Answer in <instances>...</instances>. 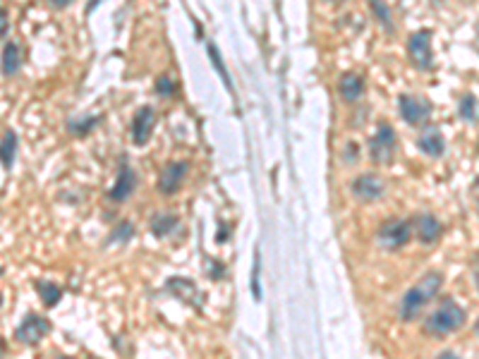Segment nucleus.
Masks as SVG:
<instances>
[{"instance_id": "f257e3e1", "label": "nucleus", "mask_w": 479, "mask_h": 359, "mask_svg": "<svg viewBox=\"0 0 479 359\" xmlns=\"http://www.w3.org/2000/svg\"><path fill=\"white\" fill-rule=\"evenodd\" d=\"M441 285H444V275L439 270H429V273L422 275V280L417 285H412L405 292V297L400 302V319L402 321H415L422 314L429 302L436 297Z\"/></svg>"}, {"instance_id": "f03ea898", "label": "nucleus", "mask_w": 479, "mask_h": 359, "mask_svg": "<svg viewBox=\"0 0 479 359\" xmlns=\"http://www.w3.org/2000/svg\"><path fill=\"white\" fill-rule=\"evenodd\" d=\"M465 326V309L453 300H444L424 321V333L434 338H446L449 333Z\"/></svg>"}, {"instance_id": "7ed1b4c3", "label": "nucleus", "mask_w": 479, "mask_h": 359, "mask_svg": "<svg viewBox=\"0 0 479 359\" xmlns=\"http://www.w3.org/2000/svg\"><path fill=\"white\" fill-rule=\"evenodd\" d=\"M432 41H434L432 29H419L415 34H410L407 39V58L412 62V67H417L419 72H432L436 67Z\"/></svg>"}, {"instance_id": "20e7f679", "label": "nucleus", "mask_w": 479, "mask_h": 359, "mask_svg": "<svg viewBox=\"0 0 479 359\" xmlns=\"http://www.w3.org/2000/svg\"><path fill=\"white\" fill-rule=\"evenodd\" d=\"M395 149H398V137L395 130L388 122H379L376 135L369 139V156L376 166H390L395 159Z\"/></svg>"}, {"instance_id": "39448f33", "label": "nucleus", "mask_w": 479, "mask_h": 359, "mask_svg": "<svg viewBox=\"0 0 479 359\" xmlns=\"http://www.w3.org/2000/svg\"><path fill=\"white\" fill-rule=\"evenodd\" d=\"M398 110H400V115L407 125L419 127V125H424L427 120L432 118L434 106L424 96H417V93H400L398 96Z\"/></svg>"}, {"instance_id": "423d86ee", "label": "nucleus", "mask_w": 479, "mask_h": 359, "mask_svg": "<svg viewBox=\"0 0 479 359\" xmlns=\"http://www.w3.org/2000/svg\"><path fill=\"white\" fill-rule=\"evenodd\" d=\"M410 237H412V225L402 218H388L379 228V232H376L379 244L383 249H390V251L405 247L410 242Z\"/></svg>"}, {"instance_id": "0eeeda50", "label": "nucleus", "mask_w": 479, "mask_h": 359, "mask_svg": "<svg viewBox=\"0 0 479 359\" xmlns=\"http://www.w3.org/2000/svg\"><path fill=\"white\" fill-rule=\"evenodd\" d=\"M50 333V321L41 314L29 312L27 317L22 319V324L17 326L15 338L24 345H39L43 338Z\"/></svg>"}, {"instance_id": "6e6552de", "label": "nucleus", "mask_w": 479, "mask_h": 359, "mask_svg": "<svg viewBox=\"0 0 479 359\" xmlns=\"http://www.w3.org/2000/svg\"><path fill=\"white\" fill-rule=\"evenodd\" d=\"M350 190L359 201H376V199H381L386 185H383V180L376 173H364V175H359V178L352 180Z\"/></svg>"}, {"instance_id": "1a4fd4ad", "label": "nucleus", "mask_w": 479, "mask_h": 359, "mask_svg": "<svg viewBox=\"0 0 479 359\" xmlns=\"http://www.w3.org/2000/svg\"><path fill=\"white\" fill-rule=\"evenodd\" d=\"M417 149L429 159H441L446 154V139H444V132H441L436 125H427L422 130V135L417 137Z\"/></svg>"}, {"instance_id": "9d476101", "label": "nucleus", "mask_w": 479, "mask_h": 359, "mask_svg": "<svg viewBox=\"0 0 479 359\" xmlns=\"http://www.w3.org/2000/svg\"><path fill=\"white\" fill-rule=\"evenodd\" d=\"M187 175V163L182 161H170L159 175V192L163 194H175L182 187V180Z\"/></svg>"}, {"instance_id": "9b49d317", "label": "nucleus", "mask_w": 479, "mask_h": 359, "mask_svg": "<svg viewBox=\"0 0 479 359\" xmlns=\"http://www.w3.org/2000/svg\"><path fill=\"white\" fill-rule=\"evenodd\" d=\"M154 125H156V113L151 106H144L135 113V120H132V139L135 144H147L151 132H154Z\"/></svg>"}, {"instance_id": "f8f14e48", "label": "nucleus", "mask_w": 479, "mask_h": 359, "mask_svg": "<svg viewBox=\"0 0 479 359\" xmlns=\"http://www.w3.org/2000/svg\"><path fill=\"white\" fill-rule=\"evenodd\" d=\"M415 232H417V239L422 244H436L441 232H444V225L432 213H422V216L415 218Z\"/></svg>"}, {"instance_id": "ddd939ff", "label": "nucleus", "mask_w": 479, "mask_h": 359, "mask_svg": "<svg viewBox=\"0 0 479 359\" xmlns=\"http://www.w3.org/2000/svg\"><path fill=\"white\" fill-rule=\"evenodd\" d=\"M137 187V175L135 170L130 166H123L118 173V180H115V187L111 190V199L113 201H125L132 197V192H135Z\"/></svg>"}, {"instance_id": "4468645a", "label": "nucleus", "mask_w": 479, "mask_h": 359, "mask_svg": "<svg viewBox=\"0 0 479 359\" xmlns=\"http://www.w3.org/2000/svg\"><path fill=\"white\" fill-rule=\"evenodd\" d=\"M22 67V50H20V43L15 41H8L3 48V53H0V72L5 74V77H15L17 72H20Z\"/></svg>"}, {"instance_id": "2eb2a0df", "label": "nucleus", "mask_w": 479, "mask_h": 359, "mask_svg": "<svg viewBox=\"0 0 479 359\" xmlns=\"http://www.w3.org/2000/svg\"><path fill=\"white\" fill-rule=\"evenodd\" d=\"M338 91H340V96L348 101V103H355V101L362 98V93H364V79L359 77V74H355V72L340 74Z\"/></svg>"}, {"instance_id": "dca6fc26", "label": "nucleus", "mask_w": 479, "mask_h": 359, "mask_svg": "<svg viewBox=\"0 0 479 359\" xmlns=\"http://www.w3.org/2000/svg\"><path fill=\"white\" fill-rule=\"evenodd\" d=\"M15 156H17V135L15 130H5L3 139H0V166L10 170L15 166Z\"/></svg>"}, {"instance_id": "f3484780", "label": "nucleus", "mask_w": 479, "mask_h": 359, "mask_svg": "<svg viewBox=\"0 0 479 359\" xmlns=\"http://www.w3.org/2000/svg\"><path fill=\"white\" fill-rule=\"evenodd\" d=\"M34 287H36V292H39L43 307H48V309H50V307H55L62 300L60 285H55V283H50V280H34Z\"/></svg>"}, {"instance_id": "a211bd4d", "label": "nucleus", "mask_w": 479, "mask_h": 359, "mask_svg": "<svg viewBox=\"0 0 479 359\" xmlns=\"http://www.w3.org/2000/svg\"><path fill=\"white\" fill-rule=\"evenodd\" d=\"M458 115L463 122L468 125H477L479 122V101L475 93H465L458 103Z\"/></svg>"}, {"instance_id": "6ab92c4d", "label": "nucleus", "mask_w": 479, "mask_h": 359, "mask_svg": "<svg viewBox=\"0 0 479 359\" xmlns=\"http://www.w3.org/2000/svg\"><path fill=\"white\" fill-rule=\"evenodd\" d=\"M175 225H178V216H175V213H166V216L159 213V216H154V220H151V232H154L156 237H166L175 230Z\"/></svg>"}, {"instance_id": "aec40b11", "label": "nucleus", "mask_w": 479, "mask_h": 359, "mask_svg": "<svg viewBox=\"0 0 479 359\" xmlns=\"http://www.w3.org/2000/svg\"><path fill=\"white\" fill-rule=\"evenodd\" d=\"M369 3V10L374 12V17L381 22V27L386 31H393V17H390V8L386 0H367Z\"/></svg>"}, {"instance_id": "412c9836", "label": "nucleus", "mask_w": 479, "mask_h": 359, "mask_svg": "<svg viewBox=\"0 0 479 359\" xmlns=\"http://www.w3.org/2000/svg\"><path fill=\"white\" fill-rule=\"evenodd\" d=\"M209 58H211V62H213V67H216V72L220 74V77H223L225 89L232 91V79H230L228 70H225V62H223V58H220V55H218V48L213 46V43H209Z\"/></svg>"}, {"instance_id": "4be33fe9", "label": "nucleus", "mask_w": 479, "mask_h": 359, "mask_svg": "<svg viewBox=\"0 0 479 359\" xmlns=\"http://www.w3.org/2000/svg\"><path fill=\"white\" fill-rule=\"evenodd\" d=\"M98 115H91V118H77V120H70L67 122V130L72 132V135H86V132H91L94 127L98 125Z\"/></svg>"}, {"instance_id": "5701e85b", "label": "nucleus", "mask_w": 479, "mask_h": 359, "mask_svg": "<svg viewBox=\"0 0 479 359\" xmlns=\"http://www.w3.org/2000/svg\"><path fill=\"white\" fill-rule=\"evenodd\" d=\"M132 232H135L132 223L123 220V223H118V228L111 232V242H128V239L132 237Z\"/></svg>"}, {"instance_id": "b1692460", "label": "nucleus", "mask_w": 479, "mask_h": 359, "mask_svg": "<svg viewBox=\"0 0 479 359\" xmlns=\"http://www.w3.org/2000/svg\"><path fill=\"white\" fill-rule=\"evenodd\" d=\"M252 295L254 300H261V285H259V251H257V259H254V268H252Z\"/></svg>"}, {"instance_id": "393cba45", "label": "nucleus", "mask_w": 479, "mask_h": 359, "mask_svg": "<svg viewBox=\"0 0 479 359\" xmlns=\"http://www.w3.org/2000/svg\"><path fill=\"white\" fill-rule=\"evenodd\" d=\"M156 91L163 93V96H170V93H175V84L168 77H159V81H156Z\"/></svg>"}, {"instance_id": "a878e982", "label": "nucleus", "mask_w": 479, "mask_h": 359, "mask_svg": "<svg viewBox=\"0 0 479 359\" xmlns=\"http://www.w3.org/2000/svg\"><path fill=\"white\" fill-rule=\"evenodd\" d=\"M10 29V20H8V12H5L3 8H0V39H3L5 34H8Z\"/></svg>"}, {"instance_id": "bb28decb", "label": "nucleus", "mask_w": 479, "mask_h": 359, "mask_svg": "<svg viewBox=\"0 0 479 359\" xmlns=\"http://www.w3.org/2000/svg\"><path fill=\"white\" fill-rule=\"evenodd\" d=\"M50 5H53L55 10H62V8H67V5L72 3V0H48Z\"/></svg>"}, {"instance_id": "cd10ccee", "label": "nucleus", "mask_w": 479, "mask_h": 359, "mask_svg": "<svg viewBox=\"0 0 479 359\" xmlns=\"http://www.w3.org/2000/svg\"><path fill=\"white\" fill-rule=\"evenodd\" d=\"M436 359H460V357H458L453 350H446V352H441V355H439Z\"/></svg>"}, {"instance_id": "c85d7f7f", "label": "nucleus", "mask_w": 479, "mask_h": 359, "mask_svg": "<svg viewBox=\"0 0 479 359\" xmlns=\"http://www.w3.org/2000/svg\"><path fill=\"white\" fill-rule=\"evenodd\" d=\"M475 283H477V287H479V254H477V259H475Z\"/></svg>"}, {"instance_id": "c756f323", "label": "nucleus", "mask_w": 479, "mask_h": 359, "mask_svg": "<svg viewBox=\"0 0 479 359\" xmlns=\"http://www.w3.org/2000/svg\"><path fill=\"white\" fill-rule=\"evenodd\" d=\"M98 3H101V0H89V8H86V12H91L94 8H98Z\"/></svg>"}, {"instance_id": "7c9ffc66", "label": "nucleus", "mask_w": 479, "mask_h": 359, "mask_svg": "<svg viewBox=\"0 0 479 359\" xmlns=\"http://www.w3.org/2000/svg\"><path fill=\"white\" fill-rule=\"evenodd\" d=\"M475 50L479 53V22H477V34H475Z\"/></svg>"}, {"instance_id": "2f4dec72", "label": "nucleus", "mask_w": 479, "mask_h": 359, "mask_svg": "<svg viewBox=\"0 0 479 359\" xmlns=\"http://www.w3.org/2000/svg\"><path fill=\"white\" fill-rule=\"evenodd\" d=\"M3 355H5V340L0 338V357H3Z\"/></svg>"}, {"instance_id": "473e14b6", "label": "nucleus", "mask_w": 479, "mask_h": 359, "mask_svg": "<svg viewBox=\"0 0 479 359\" xmlns=\"http://www.w3.org/2000/svg\"><path fill=\"white\" fill-rule=\"evenodd\" d=\"M475 194H477V201H479V180L475 182Z\"/></svg>"}, {"instance_id": "72a5a7b5", "label": "nucleus", "mask_w": 479, "mask_h": 359, "mask_svg": "<svg viewBox=\"0 0 479 359\" xmlns=\"http://www.w3.org/2000/svg\"><path fill=\"white\" fill-rule=\"evenodd\" d=\"M475 333H477V336H479V319H477V324H475Z\"/></svg>"}, {"instance_id": "f704fd0d", "label": "nucleus", "mask_w": 479, "mask_h": 359, "mask_svg": "<svg viewBox=\"0 0 479 359\" xmlns=\"http://www.w3.org/2000/svg\"><path fill=\"white\" fill-rule=\"evenodd\" d=\"M0 307H3V295H0Z\"/></svg>"}, {"instance_id": "c9c22d12", "label": "nucleus", "mask_w": 479, "mask_h": 359, "mask_svg": "<svg viewBox=\"0 0 479 359\" xmlns=\"http://www.w3.org/2000/svg\"><path fill=\"white\" fill-rule=\"evenodd\" d=\"M91 359H98V357H91Z\"/></svg>"}, {"instance_id": "e433bc0d", "label": "nucleus", "mask_w": 479, "mask_h": 359, "mask_svg": "<svg viewBox=\"0 0 479 359\" xmlns=\"http://www.w3.org/2000/svg\"><path fill=\"white\" fill-rule=\"evenodd\" d=\"M0 273H3V268H0Z\"/></svg>"}]
</instances>
